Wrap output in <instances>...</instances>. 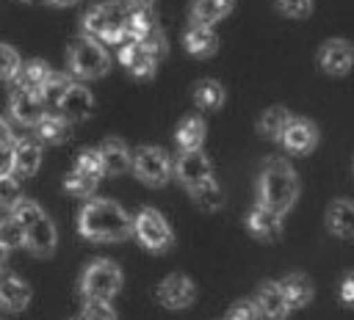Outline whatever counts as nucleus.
Masks as SVG:
<instances>
[{
	"instance_id": "nucleus-10",
	"label": "nucleus",
	"mask_w": 354,
	"mask_h": 320,
	"mask_svg": "<svg viewBox=\"0 0 354 320\" xmlns=\"http://www.w3.org/2000/svg\"><path fill=\"white\" fill-rule=\"evenodd\" d=\"M171 174L185 188H191V185L213 177V163H210V157L202 149H188V152H180L177 163H171Z\"/></svg>"
},
{
	"instance_id": "nucleus-22",
	"label": "nucleus",
	"mask_w": 354,
	"mask_h": 320,
	"mask_svg": "<svg viewBox=\"0 0 354 320\" xmlns=\"http://www.w3.org/2000/svg\"><path fill=\"white\" fill-rule=\"evenodd\" d=\"M14 177H33L41 166V146L39 141H14Z\"/></svg>"
},
{
	"instance_id": "nucleus-33",
	"label": "nucleus",
	"mask_w": 354,
	"mask_h": 320,
	"mask_svg": "<svg viewBox=\"0 0 354 320\" xmlns=\"http://www.w3.org/2000/svg\"><path fill=\"white\" fill-rule=\"evenodd\" d=\"M0 246L3 251H11V248H22L25 246V234H22V226L11 218V212L6 218H0Z\"/></svg>"
},
{
	"instance_id": "nucleus-9",
	"label": "nucleus",
	"mask_w": 354,
	"mask_h": 320,
	"mask_svg": "<svg viewBox=\"0 0 354 320\" xmlns=\"http://www.w3.org/2000/svg\"><path fill=\"white\" fill-rule=\"evenodd\" d=\"M155 295H158V301H160L166 309H185V306H191L194 298H196V284H194L185 273H169V276L158 284Z\"/></svg>"
},
{
	"instance_id": "nucleus-17",
	"label": "nucleus",
	"mask_w": 354,
	"mask_h": 320,
	"mask_svg": "<svg viewBox=\"0 0 354 320\" xmlns=\"http://www.w3.org/2000/svg\"><path fill=\"white\" fill-rule=\"evenodd\" d=\"M183 44L191 55L196 58H210L218 50V36L210 25H199V22H188L185 33H183Z\"/></svg>"
},
{
	"instance_id": "nucleus-46",
	"label": "nucleus",
	"mask_w": 354,
	"mask_h": 320,
	"mask_svg": "<svg viewBox=\"0 0 354 320\" xmlns=\"http://www.w3.org/2000/svg\"><path fill=\"white\" fill-rule=\"evenodd\" d=\"M19 3H36V0H19Z\"/></svg>"
},
{
	"instance_id": "nucleus-8",
	"label": "nucleus",
	"mask_w": 354,
	"mask_h": 320,
	"mask_svg": "<svg viewBox=\"0 0 354 320\" xmlns=\"http://www.w3.org/2000/svg\"><path fill=\"white\" fill-rule=\"evenodd\" d=\"M130 166L136 177L152 188H160L171 179V157L160 146H138L136 154L130 157Z\"/></svg>"
},
{
	"instance_id": "nucleus-21",
	"label": "nucleus",
	"mask_w": 354,
	"mask_h": 320,
	"mask_svg": "<svg viewBox=\"0 0 354 320\" xmlns=\"http://www.w3.org/2000/svg\"><path fill=\"white\" fill-rule=\"evenodd\" d=\"M277 287L285 295L288 309H301L313 301V281L304 273H288L285 279L277 281Z\"/></svg>"
},
{
	"instance_id": "nucleus-43",
	"label": "nucleus",
	"mask_w": 354,
	"mask_h": 320,
	"mask_svg": "<svg viewBox=\"0 0 354 320\" xmlns=\"http://www.w3.org/2000/svg\"><path fill=\"white\" fill-rule=\"evenodd\" d=\"M152 3H155V0H124V6H127L130 11H149Z\"/></svg>"
},
{
	"instance_id": "nucleus-14",
	"label": "nucleus",
	"mask_w": 354,
	"mask_h": 320,
	"mask_svg": "<svg viewBox=\"0 0 354 320\" xmlns=\"http://www.w3.org/2000/svg\"><path fill=\"white\" fill-rule=\"evenodd\" d=\"M91 108H94V97L86 86L80 83H69L61 102H58V110L64 119H75V121H83L91 116Z\"/></svg>"
},
{
	"instance_id": "nucleus-42",
	"label": "nucleus",
	"mask_w": 354,
	"mask_h": 320,
	"mask_svg": "<svg viewBox=\"0 0 354 320\" xmlns=\"http://www.w3.org/2000/svg\"><path fill=\"white\" fill-rule=\"evenodd\" d=\"M3 143H14V132H11L8 121L0 116V146H3Z\"/></svg>"
},
{
	"instance_id": "nucleus-30",
	"label": "nucleus",
	"mask_w": 354,
	"mask_h": 320,
	"mask_svg": "<svg viewBox=\"0 0 354 320\" xmlns=\"http://www.w3.org/2000/svg\"><path fill=\"white\" fill-rule=\"evenodd\" d=\"M194 102L202 108V110H216L224 105V88L221 83L216 80H199L194 86Z\"/></svg>"
},
{
	"instance_id": "nucleus-45",
	"label": "nucleus",
	"mask_w": 354,
	"mask_h": 320,
	"mask_svg": "<svg viewBox=\"0 0 354 320\" xmlns=\"http://www.w3.org/2000/svg\"><path fill=\"white\" fill-rule=\"evenodd\" d=\"M3 257H6V251H3V246H0V262H3Z\"/></svg>"
},
{
	"instance_id": "nucleus-35",
	"label": "nucleus",
	"mask_w": 354,
	"mask_h": 320,
	"mask_svg": "<svg viewBox=\"0 0 354 320\" xmlns=\"http://www.w3.org/2000/svg\"><path fill=\"white\" fill-rule=\"evenodd\" d=\"M75 168L83 171V174H88V177H94V179H102V177H105L102 160H100V152H97V149H83V152L77 154V166H75Z\"/></svg>"
},
{
	"instance_id": "nucleus-4",
	"label": "nucleus",
	"mask_w": 354,
	"mask_h": 320,
	"mask_svg": "<svg viewBox=\"0 0 354 320\" xmlns=\"http://www.w3.org/2000/svg\"><path fill=\"white\" fill-rule=\"evenodd\" d=\"M127 17L130 8L124 6V0H108L94 6L86 17H83V33L100 44H122L130 41L127 39Z\"/></svg>"
},
{
	"instance_id": "nucleus-2",
	"label": "nucleus",
	"mask_w": 354,
	"mask_h": 320,
	"mask_svg": "<svg viewBox=\"0 0 354 320\" xmlns=\"http://www.w3.org/2000/svg\"><path fill=\"white\" fill-rule=\"evenodd\" d=\"M257 204H263L266 210L285 215L296 199H299V177L293 171V166L282 157H271L257 179Z\"/></svg>"
},
{
	"instance_id": "nucleus-40",
	"label": "nucleus",
	"mask_w": 354,
	"mask_h": 320,
	"mask_svg": "<svg viewBox=\"0 0 354 320\" xmlns=\"http://www.w3.org/2000/svg\"><path fill=\"white\" fill-rule=\"evenodd\" d=\"M0 177H14V149H11V143L0 146Z\"/></svg>"
},
{
	"instance_id": "nucleus-12",
	"label": "nucleus",
	"mask_w": 354,
	"mask_h": 320,
	"mask_svg": "<svg viewBox=\"0 0 354 320\" xmlns=\"http://www.w3.org/2000/svg\"><path fill=\"white\" fill-rule=\"evenodd\" d=\"M252 301H254L257 317H263V320H285V317L290 314V309H288V303H285V295L279 292L277 281L260 284Z\"/></svg>"
},
{
	"instance_id": "nucleus-20",
	"label": "nucleus",
	"mask_w": 354,
	"mask_h": 320,
	"mask_svg": "<svg viewBox=\"0 0 354 320\" xmlns=\"http://www.w3.org/2000/svg\"><path fill=\"white\" fill-rule=\"evenodd\" d=\"M30 303V287L14 273L0 270V306L8 312H22Z\"/></svg>"
},
{
	"instance_id": "nucleus-26",
	"label": "nucleus",
	"mask_w": 354,
	"mask_h": 320,
	"mask_svg": "<svg viewBox=\"0 0 354 320\" xmlns=\"http://www.w3.org/2000/svg\"><path fill=\"white\" fill-rule=\"evenodd\" d=\"M188 193H191L194 204H196L199 210H205V212L218 210V207H221V201H224V190H221V185L216 182V177H207V179H202V182L191 185V188H188Z\"/></svg>"
},
{
	"instance_id": "nucleus-41",
	"label": "nucleus",
	"mask_w": 354,
	"mask_h": 320,
	"mask_svg": "<svg viewBox=\"0 0 354 320\" xmlns=\"http://www.w3.org/2000/svg\"><path fill=\"white\" fill-rule=\"evenodd\" d=\"M340 298H343V303H351V301H354V279H351V276H346V279H343Z\"/></svg>"
},
{
	"instance_id": "nucleus-32",
	"label": "nucleus",
	"mask_w": 354,
	"mask_h": 320,
	"mask_svg": "<svg viewBox=\"0 0 354 320\" xmlns=\"http://www.w3.org/2000/svg\"><path fill=\"white\" fill-rule=\"evenodd\" d=\"M97 185H100V179H94V177H88V174H83L77 168L69 171L66 179H64V190H69L77 199H91L94 190H97Z\"/></svg>"
},
{
	"instance_id": "nucleus-15",
	"label": "nucleus",
	"mask_w": 354,
	"mask_h": 320,
	"mask_svg": "<svg viewBox=\"0 0 354 320\" xmlns=\"http://www.w3.org/2000/svg\"><path fill=\"white\" fill-rule=\"evenodd\" d=\"M119 61L136 77H152L158 69V58L149 55L138 41H122L119 44Z\"/></svg>"
},
{
	"instance_id": "nucleus-38",
	"label": "nucleus",
	"mask_w": 354,
	"mask_h": 320,
	"mask_svg": "<svg viewBox=\"0 0 354 320\" xmlns=\"http://www.w3.org/2000/svg\"><path fill=\"white\" fill-rule=\"evenodd\" d=\"M224 320H260V317H257L254 301L243 298V301H235V303L230 306V312H227V317H224Z\"/></svg>"
},
{
	"instance_id": "nucleus-28",
	"label": "nucleus",
	"mask_w": 354,
	"mask_h": 320,
	"mask_svg": "<svg viewBox=\"0 0 354 320\" xmlns=\"http://www.w3.org/2000/svg\"><path fill=\"white\" fill-rule=\"evenodd\" d=\"M205 121L199 119V116H185L183 121H180V127H177V143H180V149L183 152H188V149H202V143H205Z\"/></svg>"
},
{
	"instance_id": "nucleus-1",
	"label": "nucleus",
	"mask_w": 354,
	"mask_h": 320,
	"mask_svg": "<svg viewBox=\"0 0 354 320\" xmlns=\"http://www.w3.org/2000/svg\"><path fill=\"white\" fill-rule=\"evenodd\" d=\"M77 229L94 243H122L133 234V221L116 201L88 199L77 215Z\"/></svg>"
},
{
	"instance_id": "nucleus-23",
	"label": "nucleus",
	"mask_w": 354,
	"mask_h": 320,
	"mask_svg": "<svg viewBox=\"0 0 354 320\" xmlns=\"http://www.w3.org/2000/svg\"><path fill=\"white\" fill-rule=\"evenodd\" d=\"M33 130H36V138L41 143H64V141L72 138V124L61 113H44L33 124Z\"/></svg>"
},
{
	"instance_id": "nucleus-11",
	"label": "nucleus",
	"mask_w": 354,
	"mask_h": 320,
	"mask_svg": "<svg viewBox=\"0 0 354 320\" xmlns=\"http://www.w3.org/2000/svg\"><path fill=\"white\" fill-rule=\"evenodd\" d=\"M279 141H282V146H285L288 152H293V154H310V152L315 149V143H318V130H315L313 121L293 116V119L288 121V127L282 130Z\"/></svg>"
},
{
	"instance_id": "nucleus-31",
	"label": "nucleus",
	"mask_w": 354,
	"mask_h": 320,
	"mask_svg": "<svg viewBox=\"0 0 354 320\" xmlns=\"http://www.w3.org/2000/svg\"><path fill=\"white\" fill-rule=\"evenodd\" d=\"M66 86H69V77H66V74H61V72H50L47 80L39 86L36 94H39L41 105H53V108H58V102H61Z\"/></svg>"
},
{
	"instance_id": "nucleus-39",
	"label": "nucleus",
	"mask_w": 354,
	"mask_h": 320,
	"mask_svg": "<svg viewBox=\"0 0 354 320\" xmlns=\"http://www.w3.org/2000/svg\"><path fill=\"white\" fill-rule=\"evenodd\" d=\"M19 182L17 177H0V207H11L19 199Z\"/></svg>"
},
{
	"instance_id": "nucleus-5",
	"label": "nucleus",
	"mask_w": 354,
	"mask_h": 320,
	"mask_svg": "<svg viewBox=\"0 0 354 320\" xmlns=\"http://www.w3.org/2000/svg\"><path fill=\"white\" fill-rule=\"evenodd\" d=\"M66 61H69V69L72 74H77L80 80H94V77H102L108 69H111V58L105 52V47L88 36H80L69 44L66 50Z\"/></svg>"
},
{
	"instance_id": "nucleus-6",
	"label": "nucleus",
	"mask_w": 354,
	"mask_h": 320,
	"mask_svg": "<svg viewBox=\"0 0 354 320\" xmlns=\"http://www.w3.org/2000/svg\"><path fill=\"white\" fill-rule=\"evenodd\" d=\"M133 232L138 237V243L155 254H163L174 246V234L169 221L155 210V207H141L133 218Z\"/></svg>"
},
{
	"instance_id": "nucleus-18",
	"label": "nucleus",
	"mask_w": 354,
	"mask_h": 320,
	"mask_svg": "<svg viewBox=\"0 0 354 320\" xmlns=\"http://www.w3.org/2000/svg\"><path fill=\"white\" fill-rule=\"evenodd\" d=\"M97 152H100V160H102V171L105 174L119 177V174H127L130 171V149L124 146V141L105 138Z\"/></svg>"
},
{
	"instance_id": "nucleus-7",
	"label": "nucleus",
	"mask_w": 354,
	"mask_h": 320,
	"mask_svg": "<svg viewBox=\"0 0 354 320\" xmlns=\"http://www.w3.org/2000/svg\"><path fill=\"white\" fill-rule=\"evenodd\" d=\"M122 270L111 259H94L86 265L83 279H80V292L86 298H105L111 301L122 290Z\"/></svg>"
},
{
	"instance_id": "nucleus-3",
	"label": "nucleus",
	"mask_w": 354,
	"mask_h": 320,
	"mask_svg": "<svg viewBox=\"0 0 354 320\" xmlns=\"http://www.w3.org/2000/svg\"><path fill=\"white\" fill-rule=\"evenodd\" d=\"M11 218L22 226V234H25V248H30L36 257H50L58 246V232L53 226V221L44 215V210L33 201V199H25L19 196L11 207H8Z\"/></svg>"
},
{
	"instance_id": "nucleus-37",
	"label": "nucleus",
	"mask_w": 354,
	"mask_h": 320,
	"mask_svg": "<svg viewBox=\"0 0 354 320\" xmlns=\"http://www.w3.org/2000/svg\"><path fill=\"white\" fill-rule=\"evenodd\" d=\"M19 66V55L11 44H0V80H11V74Z\"/></svg>"
},
{
	"instance_id": "nucleus-34",
	"label": "nucleus",
	"mask_w": 354,
	"mask_h": 320,
	"mask_svg": "<svg viewBox=\"0 0 354 320\" xmlns=\"http://www.w3.org/2000/svg\"><path fill=\"white\" fill-rule=\"evenodd\" d=\"M80 320H116V309L105 298H86Z\"/></svg>"
},
{
	"instance_id": "nucleus-19",
	"label": "nucleus",
	"mask_w": 354,
	"mask_h": 320,
	"mask_svg": "<svg viewBox=\"0 0 354 320\" xmlns=\"http://www.w3.org/2000/svg\"><path fill=\"white\" fill-rule=\"evenodd\" d=\"M246 229L260 240H277L282 234V215L266 210L263 204L252 207L246 215Z\"/></svg>"
},
{
	"instance_id": "nucleus-13",
	"label": "nucleus",
	"mask_w": 354,
	"mask_h": 320,
	"mask_svg": "<svg viewBox=\"0 0 354 320\" xmlns=\"http://www.w3.org/2000/svg\"><path fill=\"white\" fill-rule=\"evenodd\" d=\"M351 44L346 39H329L318 50V66L329 74H346L351 69Z\"/></svg>"
},
{
	"instance_id": "nucleus-24",
	"label": "nucleus",
	"mask_w": 354,
	"mask_h": 320,
	"mask_svg": "<svg viewBox=\"0 0 354 320\" xmlns=\"http://www.w3.org/2000/svg\"><path fill=\"white\" fill-rule=\"evenodd\" d=\"M326 226L340 240H351V234H354V207H351L348 199H337V201L329 204V210H326Z\"/></svg>"
},
{
	"instance_id": "nucleus-27",
	"label": "nucleus",
	"mask_w": 354,
	"mask_h": 320,
	"mask_svg": "<svg viewBox=\"0 0 354 320\" xmlns=\"http://www.w3.org/2000/svg\"><path fill=\"white\" fill-rule=\"evenodd\" d=\"M235 0H191V22L213 25L232 11Z\"/></svg>"
},
{
	"instance_id": "nucleus-25",
	"label": "nucleus",
	"mask_w": 354,
	"mask_h": 320,
	"mask_svg": "<svg viewBox=\"0 0 354 320\" xmlns=\"http://www.w3.org/2000/svg\"><path fill=\"white\" fill-rule=\"evenodd\" d=\"M50 72L53 69L44 61H39V58H30L25 63L19 61L17 72L11 74V83H14V88H22V91H39V86L47 80Z\"/></svg>"
},
{
	"instance_id": "nucleus-16",
	"label": "nucleus",
	"mask_w": 354,
	"mask_h": 320,
	"mask_svg": "<svg viewBox=\"0 0 354 320\" xmlns=\"http://www.w3.org/2000/svg\"><path fill=\"white\" fill-rule=\"evenodd\" d=\"M8 110H11L14 121H19L22 127H33L44 116V105H41L39 94L36 91H22V88H14V94L8 99Z\"/></svg>"
},
{
	"instance_id": "nucleus-36",
	"label": "nucleus",
	"mask_w": 354,
	"mask_h": 320,
	"mask_svg": "<svg viewBox=\"0 0 354 320\" xmlns=\"http://www.w3.org/2000/svg\"><path fill=\"white\" fill-rule=\"evenodd\" d=\"M274 6L279 14L293 17V19H304L313 14V0H274Z\"/></svg>"
},
{
	"instance_id": "nucleus-29",
	"label": "nucleus",
	"mask_w": 354,
	"mask_h": 320,
	"mask_svg": "<svg viewBox=\"0 0 354 320\" xmlns=\"http://www.w3.org/2000/svg\"><path fill=\"white\" fill-rule=\"evenodd\" d=\"M290 119H293V113H290L288 108L274 105V108H268V110L260 116L257 127H260V132H263V135H268V138L279 141V135H282V130L288 127V121H290Z\"/></svg>"
},
{
	"instance_id": "nucleus-44",
	"label": "nucleus",
	"mask_w": 354,
	"mask_h": 320,
	"mask_svg": "<svg viewBox=\"0 0 354 320\" xmlns=\"http://www.w3.org/2000/svg\"><path fill=\"white\" fill-rule=\"evenodd\" d=\"M50 6H58V8H64V6H75L77 0H47Z\"/></svg>"
}]
</instances>
